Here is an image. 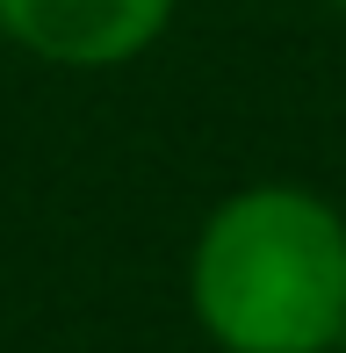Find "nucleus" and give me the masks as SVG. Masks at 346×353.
<instances>
[{"label": "nucleus", "instance_id": "obj_1", "mask_svg": "<svg viewBox=\"0 0 346 353\" xmlns=\"http://www.w3.org/2000/svg\"><path fill=\"white\" fill-rule=\"evenodd\" d=\"M187 303L224 353H332L346 339V216L289 181L224 195L195 231Z\"/></svg>", "mask_w": 346, "mask_h": 353}, {"label": "nucleus", "instance_id": "obj_2", "mask_svg": "<svg viewBox=\"0 0 346 353\" xmlns=\"http://www.w3.org/2000/svg\"><path fill=\"white\" fill-rule=\"evenodd\" d=\"M173 0H0V37L58 72H108L166 37Z\"/></svg>", "mask_w": 346, "mask_h": 353}, {"label": "nucleus", "instance_id": "obj_3", "mask_svg": "<svg viewBox=\"0 0 346 353\" xmlns=\"http://www.w3.org/2000/svg\"><path fill=\"white\" fill-rule=\"evenodd\" d=\"M339 8H346V0H339Z\"/></svg>", "mask_w": 346, "mask_h": 353}]
</instances>
